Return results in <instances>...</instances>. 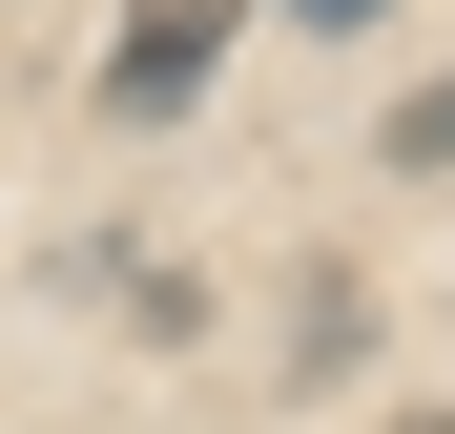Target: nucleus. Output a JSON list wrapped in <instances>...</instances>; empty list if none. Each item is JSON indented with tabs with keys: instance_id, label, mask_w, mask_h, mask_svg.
<instances>
[{
	"instance_id": "nucleus-4",
	"label": "nucleus",
	"mask_w": 455,
	"mask_h": 434,
	"mask_svg": "<svg viewBox=\"0 0 455 434\" xmlns=\"http://www.w3.org/2000/svg\"><path fill=\"white\" fill-rule=\"evenodd\" d=\"M394 434H455V414H394Z\"/></svg>"
},
{
	"instance_id": "nucleus-3",
	"label": "nucleus",
	"mask_w": 455,
	"mask_h": 434,
	"mask_svg": "<svg viewBox=\"0 0 455 434\" xmlns=\"http://www.w3.org/2000/svg\"><path fill=\"white\" fill-rule=\"evenodd\" d=\"M290 21H311V42H352V21H394V0H290Z\"/></svg>"
},
{
	"instance_id": "nucleus-2",
	"label": "nucleus",
	"mask_w": 455,
	"mask_h": 434,
	"mask_svg": "<svg viewBox=\"0 0 455 434\" xmlns=\"http://www.w3.org/2000/svg\"><path fill=\"white\" fill-rule=\"evenodd\" d=\"M372 145H394V166H455V62H435V83H414L394 124H372Z\"/></svg>"
},
{
	"instance_id": "nucleus-1",
	"label": "nucleus",
	"mask_w": 455,
	"mask_h": 434,
	"mask_svg": "<svg viewBox=\"0 0 455 434\" xmlns=\"http://www.w3.org/2000/svg\"><path fill=\"white\" fill-rule=\"evenodd\" d=\"M228 21H249V0H124L104 21V124H187L207 62H228Z\"/></svg>"
}]
</instances>
